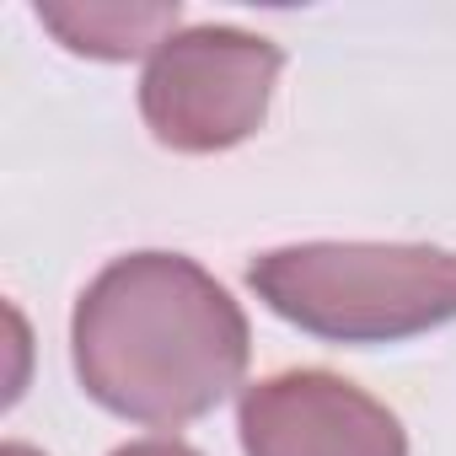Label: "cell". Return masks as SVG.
<instances>
[{
  "label": "cell",
  "mask_w": 456,
  "mask_h": 456,
  "mask_svg": "<svg viewBox=\"0 0 456 456\" xmlns=\"http://www.w3.org/2000/svg\"><path fill=\"white\" fill-rule=\"evenodd\" d=\"M33 17L70 54L102 60V65H124L140 54L151 60L172 33H183L177 0H38Z\"/></svg>",
  "instance_id": "5b68a950"
},
{
  "label": "cell",
  "mask_w": 456,
  "mask_h": 456,
  "mask_svg": "<svg viewBox=\"0 0 456 456\" xmlns=\"http://www.w3.org/2000/svg\"><path fill=\"white\" fill-rule=\"evenodd\" d=\"M248 290L328 344H403L456 322V253L424 242H301L248 264Z\"/></svg>",
  "instance_id": "7a4b0ae2"
},
{
  "label": "cell",
  "mask_w": 456,
  "mask_h": 456,
  "mask_svg": "<svg viewBox=\"0 0 456 456\" xmlns=\"http://www.w3.org/2000/svg\"><path fill=\"white\" fill-rule=\"evenodd\" d=\"M285 49L248 28H183L140 76V118L177 156H215L253 140L269 118Z\"/></svg>",
  "instance_id": "3957f363"
},
{
  "label": "cell",
  "mask_w": 456,
  "mask_h": 456,
  "mask_svg": "<svg viewBox=\"0 0 456 456\" xmlns=\"http://www.w3.org/2000/svg\"><path fill=\"white\" fill-rule=\"evenodd\" d=\"M248 360V312L183 253L113 258L70 312L81 392L145 429H183L215 413L242 387Z\"/></svg>",
  "instance_id": "6da1fadb"
},
{
  "label": "cell",
  "mask_w": 456,
  "mask_h": 456,
  "mask_svg": "<svg viewBox=\"0 0 456 456\" xmlns=\"http://www.w3.org/2000/svg\"><path fill=\"white\" fill-rule=\"evenodd\" d=\"M248 456H408L403 419L333 370H280L242 392Z\"/></svg>",
  "instance_id": "277c9868"
},
{
  "label": "cell",
  "mask_w": 456,
  "mask_h": 456,
  "mask_svg": "<svg viewBox=\"0 0 456 456\" xmlns=\"http://www.w3.org/2000/svg\"><path fill=\"white\" fill-rule=\"evenodd\" d=\"M113 456H199V451H193V445H183V440L151 435V440H129V445H118Z\"/></svg>",
  "instance_id": "8992f818"
},
{
  "label": "cell",
  "mask_w": 456,
  "mask_h": 456,
  "mask_svg": "<svg viewBox=\"0 0 456 456\" xmlns=\"http://www.w3.org/2000/svg\"><path fill=\"white\" fill-rule=\"evenodd\" d=\"M0 456H44V451H33V445H22V440H6V445H0Z\"/></svg>",
  "instance_id": "52a82bcc"
}]
</instances>
